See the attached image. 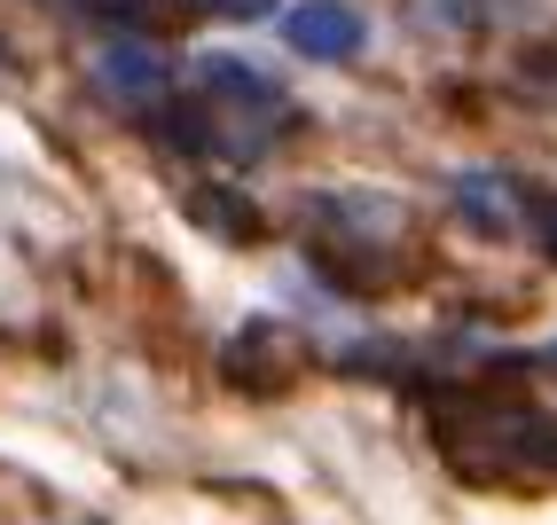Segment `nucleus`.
I'll return each instance as SVG.
<instances>
[{
  "label": "nucleus",
  "instance_id": "1",
  "mask_svg": "<svg viewBox=\"0 0 557 525\" xmlns=\"http://www.w3.org/2000/svg\"><path fill=\"white\" fill-rule=\"evenodd\" d=\"M432 439L463 478H527L557 471V432L518 400L495 392H440L432 400Z\"/></svg>",
  "mask_w": 557,
  "mask_h": 525
},
{
  "label": "nucleus",
  "instance_id": "6",
  "mask_svg": "<svg viewBox=\"0 0 557 525\" xmlns=\"http://www.w3.org/2000/svg\"><path fill=\"white\" fill-rule=\"evenodd\" d=\"M189 220H197L205 236H220V243H259V236H268V220H259V204H251L244 189H220V180L189 189Z\"/></svg>",
  "mask_w": 557,
  "mask_h": 525
},
{
  "label": "nucleus",
  "instance_id": "4",
  "mask_svg": "<svg viewBox=\"0 0 557 525\" xmlns=\"http://www.w3.org/2000/svg\"><path fill=\"white\" fill-rule=\"evenodd\" d=\"M283 40L299 48L307 63H354L361 40H369V24L346 9V0H299V9L283 16Z\"/></svg>",
  "mask_w": 557,
  "mask_h": 525
},
{
  "label": "nucleus",
  "instance_id": "3",
  "mask_svg": "<svg viewBox=\"0 0 557 525\" xmlns=\"http://www.w3.org/2000/svg\"><path fill=\"white\" fill-rule=\"evenodd\" d=\"M220 377H228L236 392H283L290 377H299V337H290L283 322H244L228 337V353H220Z\"/></svg>",
  "mask_w": 557,
  "mask_h": 525
},
{
  "label": "nucleus",
  "instance_id": "9",
  "mask_svg": "<svg viewBox=\"0 0 557 525\" xmlns=\"http://www.w3.org/2000/svg\"><path fill=\"white\" fill-rule=\"evenodd\" d=\"M542 251H549V259H557V220H549V228H542Z\"/></svg>",
  "mask_w": 557,
  "mask_h": 525
},
{
  "label": "nucleus",
  "instance_id": "5",
  "mask_svg": "<svg viewBox=\"0 0 557 525\" xmlns=\"http://www.w3.org/2000/svg\"><path fill=\"white\" fill-rule=\"evenodd\" d=\"M95 79L119 95V102H165V55L150 48V40H110L102 48V63H95Z\"/></svg>",
  "mask_w": 557,
  "mask_h": 525
},
{
  "label": "nucleus",
  "instance_id": "7",
  "mask_svg": "<svg viewBox=\"0 0 557 525\" xmlns=\"http://www.w3.org/2000/svg\"><path fill=\"white\" fill-rule=\"evenodd\" d=\"M463 212L487 220V236H503V189L495 180H463Z\"/></svg>",
  "mask_w": 557,
  "mask_h": 525
},
{
  "label": "nucleus",
  "instance_id": "2",
  "mask_svg": "<svg viewBox=\"0 0 557 525\" xmlns=\"http://www.w3.org/2000/svg\"><path fill=\"white\" fill-rule=\"evenodd\" d=\"M205 95H212V110H228L236 118V134H228V149H259L275 126H283V95L259 79L251 63H236V55H205Z\"/></svg>",
  "mask_w": 557,
  "mask_h": 525
},
{
  "label": "nucleus",
  "instance_id": "8",
  "mask_svg": "<svg viewBox=\"0 0 557 525\" xmlns=\"http://www.w3.org/2000/svg\"><path fill=\"white\" fill-rule=\"evenodd\" d=\"M197 9H212V16H228V24H251V16H268L275 0H197Z\"/></svg>",
  "mask_w": 557,
  "mask_h": 525
}]
</instances>
